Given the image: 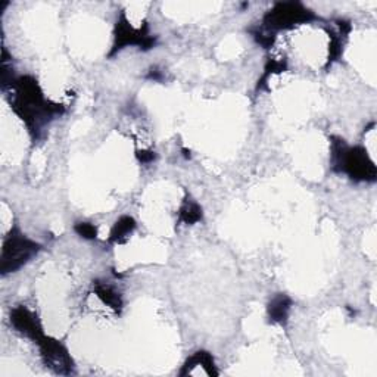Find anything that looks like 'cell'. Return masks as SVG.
I'll return each mask as SVG.
<instances>
[{
	"instance_id": "obj_3",
	"label": "cell",
	"mask_w": 377,
	"mask_h": 377,
	"mask_svg": "<svg viewBox=\"0 0 377 377\" xmlns=\"http://www.w3.org/2000/svg\"><path fill=\"white\" fill-rule=\"evenodd\" d=\"M38 251V243L26 237L18 230H12L4 242L2 273L6 274L16 272L22 265L27 264Z\"/></svg>"
},
{
	"instance_id": "obj_12",
	"label": "cell",
	"mask_w": 377,
	"mask_h": 377,
	"mask_svg": "<svg viewBox=\"0 0 377 377\" xmlns=\"http://www.w3.org/2000/svg\"><path fill=\"white\" fill-rule=\"evenodd\" d=\"M202 220V208L195 202H186L180 210V221L186 224H195Z\"/></svg>"
},
{
	"instance_id": "obj_13",
	"label": "cell",
	"mask_w": 377,
	"mask_h": 377,
	"mask_svg": "<svg viewBox=\"0 0 377 377\" xmlns=\"http://www.w3.org/2000/svg\"><path fill=\"white\" fill-rule=\"evenodd\" d=\"M76 232L84 239H95L96 234H98L96 227L93 224H91V223H78L76 226Z\"/></svg>"
},
{
	"instance_id": "obj_14",
	"label": "cell",
	"mask_w": 377,
	"mask_h": 377,
	"mask_svg": "<svg viewBox=\"0 0 377 377\" xmlns=\"http://www.w3.org/2000/svg\"><path fill=\"white\" fill-rule=\"evenodd\" d=\"M138 158L142 162H150V161L155 160V153L153 152H139L138 153Z\"/></svg>"
},
{
	"instance_id": "obj_9",
	"label": "cell",
	"mask_w": 377,
	"mask_h": 377,
	"mask_svg": "<svg viewBox=\"0 0 377 377\" xmlns=\"http://www.w3.org/2000/svg\"><path fill=\"white\" fill-rule=\"evenodd\" d=\"M292 301L286 295H277L269 305V317L273 323L284 324L289 317Z\"/></svg>"
},
{
	"instance_id": "obj_10",
	"label": "cell",
	"mask_w": 377,
	"mask_h": 377,
	"mask_svg": "<svg viewBox=\"0 0 377 377\" xmlns=\"http://www.w3.org/2000/svg\"><path fill=\"white\" fill-rule=\"evenodd\" d=\"M136 229V221L133 220L131 217H121L115 226L113 227V232H110V242H121L124 240L128 234L133 233V230Z\"/></svg>"
},
{
	"instance_id": "obj_8",
	"label": "cell",
	"mask_w": 377,
	"mask_h": 377,
	"mask_svg": "<svg viewBox=\"0 0 377 377\" xmlns=\"http://www.w3.org/2000/svg\"><path fill=\"white\" fill-rule=\"evenodd\" d=\"M196 367H201L202 371L208 376H217L218 371L215 368V363H214V358L210 352H205V351H199L196 352L195 356H192L187 363L185 364V368L182 371V374H190V371Z\"/></svg>"
},
{
	"instance_id": "obj_1",
	"label": "cell",
	"mask_w": 377,
	"mask_h": 377,
	"mask_svg": "<svg viewBox=\"0 0 377 377\" xmlns=\"http://www.w3.org/2000/svg\"><path fill=\"white\" fill-rule=\"evenodd\" d=\"M11 88H14L15 93L12 108L29 128L36 133V136L44 123L55 114L62 113L61 105L44 99L37 81L31 77H21L14 83L11 81Z\"/></svg>"
},
{
	"instance_id": "obj_11",
	"label": "cell",
	"mask_w": 377,
	"mask_h": 377,
	"mask_svg": "<svg viewBox=\"0 0 377 377\" xmlns=\"http://www.w3.org/2000/svg\"><path fill=\"white\" fill-rule=\"evenodd\" d=\"M95 292L96 295L102 299L103 304L109 305L110 308H114V309H121L123 306V301L120 298V295L113 289V287H109L106 284H96L95 287Z\"/></svg>"
},
{
	"instance_id": "obj_7",
	"label": "cell",
	"mask_w": 377,
	"mask_h": 377,
	"mask_svg": "<svg viewBox=\"0 0 377 377\" xmlns=\"http://www.w3.org/2000/svg\"><path fill=\"white\" fill-rule=\"evenodd\" d=\"M11 323L19 334L36 342H38L44 336L37 317L31 311H29L26 306H18L14 309L11 314Z\"/></svg>"
},
{
	"instance_id": "obj_4",
	"label": "cell",
	"mask_w": 377,
	"mask_h": 377,
	"mask_svg": "<svg viewBox=\"0 0 377 377\" xmlns=\"http://www.w3.org/2000/svg\"><path fill=\"white\" fill-rule=\"evenodd\" d=\"M309 19H313V14L299 4H279L265 15L264 24L269 30H284Z\"/></svg>"
},
{
	"instance_id": "obj_6",
	"label": "cell",
	"mask_w": 377,
	"mask_h": 377,
	"mask_svg": "<svg viewBox=\"0 0 377 377\" xmlns=\"http://www.w3.org/2000/svg\"><path fill=\"white\" fill-rule=\"evenodd\" d=\"M128 44H138V46L143 49H150L155 44V38L148 36L145 31L133 29L127 19L121 16V19L117 22V31H115V44H114V53L120 49H124Z\"/></svg>"
},
{
	"instance_id": "obj_5",
	"label": "cell",
	"mask_w": 377,
	"mask_h": 377,
	"mask_svg": "<svg viewBox=\"0 0 377 377\" xmlns=\"http://www.w3.org/2000/svg\"><path fill=\"white\" fill-rule=\"evenodd\" d=\"M40 352H41V357L46 363V366L49 368H52L55 373L59 374H71L73 368H74V363L71 360V357L68 356V351H66L59 342L43 336L38 342H37Z\"/></svg>"
},
{
	"instance_id": "obj_2",
	"label": "cell",
	"mask_w": 377,
	"mask_h": 377,
	"mask_svg": "<svg viewBox=\"0 0 377 377\" xmlns=\"http://www.w3.org/2000/svg\"><path fill=\"white\" fill-rule=\"evenodd\" d=\"M331 162H334L335 171L346 172L353 180H376V167L363 148H348L344 140L334 139L331 142Z\"/></svg>"
}]
</instances>
